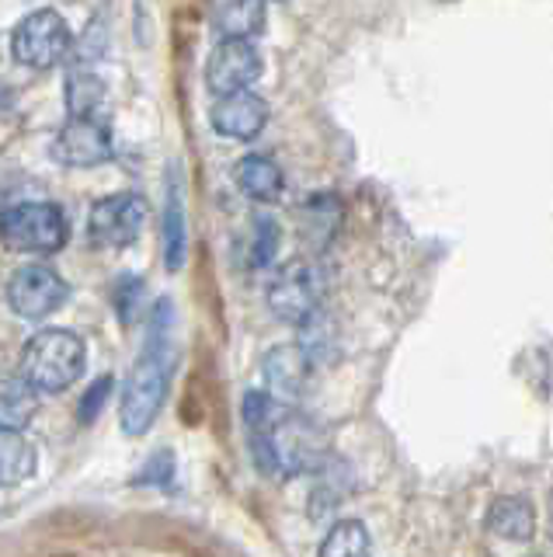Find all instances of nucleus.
<instances>
[{
	"mask_svg": "<svg viewBox=\"0 0 553 557\" xmlns=\"http://www.w3.org/2000/svg\"><path fill=\"white\" fill-rule=\"evenodd\" d=\"M143 278L140 275H123L115 286V313L123 318L126 324L136 321V310H140V296H143Z\"/></svg>",
	"mask_w": 553,
	"mask_h": 557,
	"instance_id": "24",
	"label": "nucleus"
},
{
	"mask_svg": "<svg viewBox=\"0 0 553 557\" xmlns=\"http://www.w3.org/2000/svg\"><path fill=\"white\" fill-rule=\"evenodd\" d=\"M244 425L251 435L254 463L275 478L314 474L327 463L324 429L300 411L286 408L268 391H251L244 397Z\"/></svg>",
	"mask_w": 553,
	"mask_h": 557,
	"instance_id": "1",
	"label": "nucleus"
},
{
	"mask_svg": "<svg viewBox=\"0 0 553 557\" xmlns=\"http://www.w3.org/2000/svg\"><path fill=\"white\" fill-rule=\"evenodd\" d=\"M300 223H303L306 244H314V248H327V244L335 240L338 226H341V202H338V196H314L303 206Z\"/></svg>",
	"mask_w": 553,
	"mask_h": 557,
	"instance_id": "19",
	"label": "nucleus"
},
{
	"mask_svg": "<svg viewBox=\"0 0 553 557\" xmlns=\"http://www.w3.org/2000/svg\"><path fill=\"white\" fill-rule=\"evenodd\" d=\"M39 453L22 429H0V484H22L36 474Z\"/></svg>",
	"mask_w": 553,
	"mask_h": 557,
	"instance_id": "17",
	"label": "nucleus"
},
{
	"mask_svg": "<svg viewBox=\"0 0 553 557\" xmlns=\"http://www.w3.org/2000/svg\"><path fill=\"white\" fill-rule=\"evenodd\" d=\"M150 206L140 191H115L91 206L88 240L95 248H129L143 234Z\"/></svg>",
	"mask_w": 553,
	"mask_h": 557,
	"instance_id": "7",
	"label": "nucleus"
},
{
	"mask_svg": "<svg viewBox=\"0 0 553 557\" xmlns=\"http://www.w3.org/2000/svg\"><path fill=\"white\" fill-rule=\"evenodd\" d=\"M66 237H71V223H66L63 209L53 202H22L0 216V240L11 251L56 255Z\"/></svg>",
	"mask_w": 553,
	"mask_h": 557,
	"instance_id": "4",
	"label": "nucleus"
},
{
	"mask_svg": "<svg viewBox=\"0 0 553 557\" xmlns=\"http://www.w3.org/2000/svg\"><path fill=\"white\" fill-rule=\"evenodd\" d=\"M223 39H254L265 28V0H227L216 14Z\"/></svg>",
	"mask_w": 553,
	"mask_h": 557,
	"instance_id": "18",
	"label": "nucleus"
},
{
	"mask_svg": "<svg viewBox=\"0 0 553 557\" xmlns=\"http://www.w3.org/2000/svg\"><path fill=\"white\" fill-rule=\"evenodd\" d=\"M14 60L28 70H53L74 52V35L66 28L63 14L56 11H36L14 28L11 35Z\"/></svg>",
	"mask_w": 553,
	"mask_h": 557,
	"instance_id": "5",
	"label": "nucleus"
},
{
	"mask_svg": "<svg viewBox=\"0 0 553 557\" xmlns=\"http://www.w3.org/2000/svg\"><path fill=\"white\" fill-rule=\"evenodd\" d=\"M88 348L80 335L63 327H46L22 348V376L42 394H60L80 380Z\"/></svg>",
	"mask_w": 553,
	"mask_h": 557,
	"instance_id": "3",
	"label": "nucleus"
},
{
	"mask_svg": "<svg viewBox=\"0 0 553 557\" xmlns=\"http://www.w3.org/2000/svg\"><path fill=\"white\" fill-rule=\"evenodd\" d=\"M324 269L317 261H289L286 269L275 272V278L268 283V307L279 321L286 324H303L310 313L321 310L324 300Z\"/></svg>",
	"mask_w": 553,
	"mask_h": 557,
	"instance_id": "6",
	"label": "nucleus"
},
{
	"mask_svg": "<svg viewBox=\"0 0 553 557\" xmlns=\"http://www.w3.org/2000/svg\"><path fill=\"white\" fill-rule=\"evenodd\" d=\"M66 296H71V286L63 283V275L56 269L42 265V261L22 265L8 283V304L25 321L49 318V313L66 304Z\"/></svg>",
	"mask_w": 553,
	"mask_h": 557,
	"instance_id": "8",
	"label": "nucleus"
},
{
	"mask_svg": "<svg viewBox=\"0 0 553 557\" xmlns=\"http://www.w3.org/2000/svg\"><path fill=\"white\" fill-rule=\"evenodd\" d=\"M262 77V52L251 39H219L210 63H205V87L223 98L237 91H251V84Z\"/></svg>",
	"mask_w": 553,
	"mask_h": 557,
	"instance_id": "10",
	"label": "nucleus"
},
{
	"mask_svg": "<svg viewBox=\"0 0 553 557\" xmlns=\"http://www.w3.org/2000/svg\"><path fill=\"white\" fill-rule=\"evenodd\" d=\"M171 327H175V307L171 300H161L150 313V335L143 345V356L136 359L133 373L123 387V408L118 422L126 435H143L167 400L171 387V366H175V345H171Z\"/></svg>",
	"mask_w": 553,
	"mask_h": 557,
	"instance_id": "2",
	"label": "nucleus"
},
{
	"mask_svg": "<svg viewBox=\"0 0 553 557\" xmlns=\"http://www.w3.org/2000/svg\"><path fill=\"white\" fill-rule=\"evenodd\" d=\"M300 348L310 356L314 366L338 352V331H335V321L327 318L324 310L310 313V318L300 324Z\"/></svg>",
	"mask_w": 553,
	"mask_h": 557,
	"instance_id": "20",
	"label": "nucleus"
},
{
	"mask_svg": "<svg viewBox=\"0 0 553 557\" xmlns=\"http://www.w3.org/2000/svg\"><path fill=\"white\" fill-rule=\"evenodd\" d=\"M210 122H213V129L227 139H254L268 122V101L254 91L223 95L213 104Z\"/></svg>",
	"mask_w": 553,
	"mask_h": 557,
	"instance_id": "12",
	"label": "nucleus"
},
{
	"mask_svg": "<svg viewBox=\"0 0 553 557\" xmlns=\"http://www.w3.org/2000/svg\"><path fill=\"white\" fill-rule=\"evenodd\" d=\"M39 408V391L22 373L0 370V429H25Z\"/></svg>",
	"mask_w": 553,
	"mask_h": 557,
	"instance_id": "13",
	"label": "nucleus"
},
{
	"mask_svg": "<svg viewBox=\"0 0 553 557\" xmlns=\"http://www.w3.org/2000/svg\"><path fill=\"white\" fill-rule=\"evenodd\" d=\"M188 248V226H185V191L181 182H167V202H164V265L167 272H178L185 265Z\"/></svg>",
	"mask_w": 553,
	"mask_h": 557,
	"instance_id": "16",
	"label": "nucleus"
},
{
	"mask_svg": "<svg viewBox=\"0 0 553 557\" xmlns=\"http://www.w3.org/2000/svg\"><path fill=\"white\" fill-rule=\"evenodd\" d=\"M279 240H282L279 223H275L272 216H254L251 237H248V265L268 269L275 261V255H279Z\"/></svg>",
	"mask_w": 553,
	"mask_h": 557,
	"instance_id": "22",
	"label": "nucleus"
},
{
	"mask_svg": "<svg viewBox=\"0 0 553 557\" xmlns=\"http://www.w3.org/2000/svg\"><path fill=\"white\" fill-rule=\"evenodd\" d=\"M101 98H105V84H101L98 74L74 70V74L66 77V104H71V115H95Z\"/></svg>",
	"mask_w": 553,
	"mask_h": 557,
	"instance_id": "23",
	"label": "nucleus"
},
{
	"mask_svg": "<svg viewBox=\"0 0 553 557\" xmlns=\"http://www.w3.org/2000/svg\"><path fill=\"white\" fill-rule=\"evenodd\" d=\"M109 394H112V376H101L95 387L84 394V400H80V422H95L101 405L109 400Z\"/></svg>",
	"mask_w": 553,
	"mask_h": 557,
	"instance_id": "25",
	"label": "nucleus"
},
{
	"mask_svg": "<svg viewBox=\"0 0 553 557\" xmlns=\"http://www.w3.org/2000/svg\"><path fill=\"white\" fill-rule=\"evenodd\" d=\"M488 530L501 540H512V544H526V540H532V533H536L532 505L515 495L494 498L488 509Z\"/></svg>",
	"mask_w": 553,
	"mask_h": 557,
	"instance_id": "15",
	"label": "nucleus"
},
{
	"mask_svg": "<svg viewBox=\"0 0 553 557\" xmlns=\"http://www.w3.org/2000/svg\"><path fill=\"white\" fill-rule=\"evenodd\" d=\"M49 153H53L56 164L66 168H98L112 161L115 144L109 126L98 115H71V122L53 136Z\"/></svg>",
	"mask_w": 553,
	"mask_h": 557,
	"instance_id": "9",
	"label": "nucleus"
},
{
	"mask_svg": "<svg viewBox=\"0 0 553 557\" xmlns=\"http://www.w3.org/2000/svg\"><path fill=\"white\" fill-rule=\"evenodd\" d=\"M237 185L254 202H279L286 178H282V171H279V164L272 161V157L248 153L244 161L237 164Z\"/></svg>",
	"mask_w": 553,
	"mask_h": 557,
	"instance_id": "14",
	"label": "nucleus"
},
{
	"mask_svg": "<svg viewBox=\"0 0 553 557\" xmlns=\"http://www.w3.org/2000/svg\"><path fill=\"white\" fill-rule=\"evenodd\" d=\"M321 557H369V533L359 519H341L324 536Z\"/></svg>",
	"mask_w": 553,
	"mask_h": 557,
	"instance_id": "21",
	"label": "nucleus"
},
{
	"mask_svg": "<svg viewBox=\"0 0 553 557\" xmlns=\"http://www.w3.org/2000/svg\"><path fill=\"white\" fill-rule=\"evenodd\" d=\"M310 370H314V362H310V356L300 348V342L275 345L262 362L265 387L275 400H282V405H292V400L306 391Z\"/></svg>",
	"mask_w": 553,
	"mask_h": 557,
	"instance_id": "11",
	"label": "nucleus"
}]
</instances>
